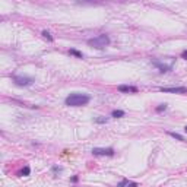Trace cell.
<instances>
[{
    "label": "cell",
    "instance_id": "9c48e42d",
    "mask_svg": "<svg viewBox=\"0 0 187 187\" xmlns=\"http://www.w3.org/2000/svg\"><path fill=\"white\" fill-rule=\"evenodd\" d=\"M69 54H72V56H76V57H79V59H82V57H83V54H82L80 51H77V50H73V48H70V50H69Z\"/></svg>",
    "mask_w": 187,
    "mask_h": 187
},
{
    "label": "cell",
    "instance_id": "7c38bea8",
    "mask_svg": "<svg viewBox=\"0 0 187 187\" xmlns=\"http://www.w3.org/2000/svg\"><path fill=\"white\" fill-rule=\"evenodd\" d=\"M167 110V104H161L159 107H156V111L161 112V111H165Z\"/></svg>",
    "mask_w": 187,
    "mask_h": 187
},
{
    "label": "cell",
    "instance_id": "2e32d148",
    "mask_svg": "<svg viewBox=\"0 0 187 187\" xmlns=\"http://www.w3.org/2000/svg\"><path fill=\"white\" fill-rule=\"evenodd\" d=\"M181 59H184V60H187V50H184V51L181 53Z\"/></svg>",
    "mask_w": 187,
    "mask_h": 187
},
{
    "label": "cell",
    "instance_id": "3957f363",
    "mask_svg": "<svg viewBox=\"0 0 187 187\" xmlns=\"http://www.w3.org/2000/svg\"><path fill=\"white\" fill-rule=\"evenodd\" d=\"M12 80L18 86H29L34 83V79L29 76H12Z\"/></svg>",
    "mask_w": 187,
    "mask_h": 187
},
{
    "label": "cell",
    "instance_id": "52a82bcc",
    "mask_svg": "<svg viewBox=\"0 0 187 187\" xmlns=\"http://www.w3.org/2000/svg\"><path fill=\"white\" fill-rule=\"evenodd\" d=\"M153 64H155V66L159 69V72H162V73H164V72H168V70L173 69L171 64H165V63H161V62H156V60L153 62Z\"/></svg>",
    "mask_w": 187,
    "mask_h": 187
},
{
    "label": "cell",
    "instance_id": "9a60e30c",
    "mask_svg": "<svg viewBox=\"0 0 187 187\" xmlns=\"http://www.w3.org/2000/svg\"><path fill=\"white\" fill-rule=\"evenodd\" d=\"M97 123H107V118H97Z\"/></svg>",
    "mask_w": 187,
    "mask_h": 187
},
{
    "label": "cell",
    "instance_id": "e0dca14e",
    "mask_svg": "<svg viewBox=\"0 0 187 187\" xmlns=\"http://www.w3.org/2000/svg\"><path fill=\"white\" fill-rule=\"evenodd\" d=\"M127 187H138V183H129Z\"/></svg>",
    "mask_w": 187,
    "mask_h": 187
},
{
    "label": "cell",
    "instance_id": "30bf717a",
    "mask_svg": "<svg viewBox=\"0 0 187 187\" xmlns=\"http://www.w3.org/2000/svg\"><path fill=\"white\" fill-rule=\"evenodd\" d=\"M112 117H115V118H120V117H123L124 115V111H121V110H114V111L111 112Z\"/></svg>",
    "mask_w": 187,
    "mask_h": 187
},
{
    "label": "cell",
    "instance_id": "ac0fdd59",
    "mask_svg": "<svg viewBox=\"0 0 187 187\" xmlns=\"http://www.w3.org/2000/svg\"><path fill=\"white\" fill-rule=\"evenodd\" d=\"M184 132H187V126H186V127H184Z\"/></svg>",
    "mask_w": 187,
    "mask_h": 187
},
{
    "label": "cell",
    "instance_id": "7a4b0ae2",
    "mask_svg": "<svg viewBox=\"0 0 187 187\" xmlns=\"http://www.w3.org/2000/svg\"><path fill=\"white\" fill-rule=\"evenodd\" d=\"M88 44H89L91 47H94V48L102 50V48H105V47L110 45V37L105 35V34H101V35H98V37L91 38V39L88 41Z\"/></svg>",
    "mask_w": 187,
    "mask_h": 187
},
{
    "label": "cell",
    "instance_id": "4fadbf2b",
    "mask_svg": "<svg viewBox=\"0 0 187 187\" xmlns=\"http://www.w3.org/2000/svg\"><path fill=\"white\" fill-rule=\"evenodd\" d=\"M29 173H31V170H29V167H25L24 170H22V176H29Z\"/></svg>",
    "mask_w": 187,
    "mask_h": 187
},
{
    "label": "cell",
    "instance_id": "8fae6325",
    "mask_svg": "<svg viewBox=\"0 0 187 187\" xmlns=\"http://www.w3.org/2000/svg\"><path fill=\"white\" fill-rule=\"evenodd\" d=\"M42 35H44V37L47 38L48 41H53V37H51V34H50L48 31H42Z\"/></svg>",
    "mask_w": 187,
    "mask_h": 187
},
{
    "label": "cell",
    "instance_id": "5bb4252c",
    "mask_svg": "<svg viewBox=\"0 0 187 187\" xmlns=\"http://www.w3.org/2000/svg\"><path fill=\"white\" fill-rule=\"evenodd\" d=\"M127 184H129V180H127V178H124L121 183H118V184H117V187H126Z\"/></svg>",
    "mask_w": 187,
    "mask_h": 187
},
{
    "label": "cell",
    "instance_id": "277c9868",
    "mask_svg": "<svg viewBox=\"0 0 187 187\" xmlns=\"http://www.w3.org/2000/svg\"><path fill=\"white\" fill-rule=\"evenodd\" d=\"M94 155H105V156H114V149L112 148H94L92 149Z\"/></svg>",
    "mask_w": 187,
    "mask_h": 187
},
{
    "label": "cell",
    "instance_id": "5b68a950",
    "mask_svg": "<svg viewBox=\"0 0 187 187\" xmlns=\"http://www.w3.org/2000/svg\"><path fill=\"white\" fill-rule=\"evenodd\" d=\"M161 92H171V94H186L187 88L184 86H176V88H159Z\"/></svg>",
    "mask_w": 187,
    "mask_h": 187
},
{
    "label": "cell",
    "instance_id": "8992f818",
    "mask_svg": "<svg viewBox=\"0 0 187 187\" xmlns=\"http://www.w3.org/2000/svg\"><path fill=\"white\" fill-rule=\"evenodd\" d=\"M117 89H118V92H124V94H129V92L136 94L138 92V88L136 86H129V85H120Z\"/></svg>",
    "mask_w": 187,
    "mask_h": 187
},
{
    "label": "cell",
    "instance_id": "6da1fadb",
    "mask_svg": "<svg viewBox=\"0 0 187 187\" xmlns=\"http://www.w3.org/2000/svg\"><path fill=\"white\" fill-rule=\"evenodd\" d=\"M89 101H91V97L86 94H70L64 100V104L69 107H82V105H86Z\"/></svg>",
    "mask_w": 187,
    "mask_h": 187
},
{
    "label": "cell",
    "instance_id": "ba28073f",
    "mask_svg": "<svg viewBox=\"0 0 187 187\" xmlns=\"http://www.w3.org/2000/svg\"><path fill=\"white\" fill-rule=\"evenodd\" d=\"M168 135L171 136V138H174V139H177V140H180V142H187L186 139L181 136V135H178V133H174V132H168Z\"/></svg>",
    "mask_w": 187,
    "mask_h": 187
}]
</instances>
